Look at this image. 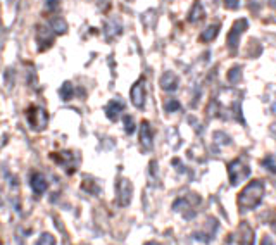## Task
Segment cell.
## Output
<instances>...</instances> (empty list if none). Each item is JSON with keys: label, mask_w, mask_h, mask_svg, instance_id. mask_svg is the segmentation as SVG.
Listing matches in <instances>:
<instances>
[{"label": "cell", "mask_w": 276, "mask_h": 245, "mask_svg": "<svg viewBox=\"0 0 276 245\" xmlns=\"http://www.w3.org/2000/svg\"><path fill=\"white\" fill-rule=\"evenodd\" d=\"M262 197H264V183L260 180H252L238 194L236 204H238V209L242 212H245V210H252L258 208L260 200H262Z\"/></svg>", "instance_id": "cell-1"}, {"label": "cell", "mask_w": 276, "mask_h": 245, "mask_svg": "<svg viewBox=\"0 0 276 245\" xmlns=\"http://www.w3.org/2000/svg\"><path fill=\"white\" fill-rule=\"evenodd\" d=\"M248 174H250V166H248V160L244 156L233 159L228 164V176H230V185L232 186L240 185Z\"/></svg>", "instance_id": "cell-2"}, {"label": "cell", "mask_w": 276, "mask_h": 245, "mask_svg": "<svg viewBox=\"0 0 276 245\" xmlns=\"http://www.w3.org/2000/svg\"><path fill=\"white\" fill-rule=\"evenodd\" d=\"M248 28V21L245 18L238 19V21L233 22V28L230 30L228 33V38H226V47H228V50L232 56H235L236 52H238V45H240V36L242 33H245Z\"/></svg>", "instance_id": "cell-3"}, {"label": "cell", "mask_w": 276, "mask_h": 245, "mask_svg": "<svg viewBox=\"0 0 276 245\" xmlns=\"http://www.w3.org/2000/svg\"><path fill=\"white\" fill-rule=\"evenodd\" d=\"M26 120H28L30 128L34 130V132H42V130L47 128L48 112L44 109V107L30 106L28 110H26Z\"/></svg>", "instance_id": "cell-4"}, {"label": "cell", "mask_w": 276, "mask_h": 245, "mask_svg": "<svg viewBox=\"0 0 276 245\" xmlns=\"http://www.w3.org/2000/svg\"><path fill=\"white\" fill-rule=\"evenodd\" d=\"M56 42V33L52 32L48 26H38L36 28V44H38V50L44 52L47 48H50Z\"/></svg>", "instance_id": "cell-5"}, {"label": "cell", "mask_w": 276, "mask_h": 245, "mask_svg": "<svg viewBox=\"0 0 276 245\" xmlns=\"http://www.w3.org/2000/svg\"><path fill=\"white\" fill-rule=\"evenodd\" d=\"M138 142H140L142 152H150L154 147V136H152V128L147 120L142 121L140 133H138Z\"/></svg>", "instance_id": "cell-6"}, {"label": "cell", "mask_w": 276, "mask_h": 245, "mask_svg": "<svg viewBox=\"0 0 276 245\" xmlns=\"http://www.w3.org/2000/svg\"><path fill=\"white\" fill-rule=\"evenodd\" d=\"M50 158L56 160L59 166L66 168V173L68 174H72L76 171V166L78 164L72 160V152L71 150H60V152H56V154H52Z\"/></svg>", "instance_id": "cell-7"}, {"label": "cell", "mask_w": 276, "mask_h": 245, "mask_svg": "<svg viewBox=\"0 0 276 245\" xmlns=\"http://www.w3.org/2000/svg\"><path fill=\"white\" fill-rule=\"evenodd\" d=\"M130 97H132L133 106L138 107V109H144V106H145V80L144 78H140L135 85L132 86Z\"/></svg>", "instance_id": "cell-8"}, {"label": "cell", "mask_w": 276, "mask_h": 245, "mask_svg": "<svg viewBox=\"0 0 276 245\" xmlns=\"http://www.w3.org/2000/svg\"><path fill=\"white\" fill-rule=\"evenodd\" d=\"M236 242L240 245H254V230L247 221H242L236 230Z\"/></svg>", "instance_id": "cell-9"}, {"label": "cell", "mask_w": 276, "mask_h": 245, "mask_svg": "<svg viewBox=\"0 0 276 245\" xmlns=\"http://www.w3.org/2000/svg\"><path fill=\"white\" fill-rule=\"evenodd\" d=\"M132 192H133V186L128 180L121 178L118 182V200H120L121 206H128L130 200H132Z\"/></svg>", "instance_id": "cell-10"}, {"label": "cell", "mask_w": 276, "mask_h": 245, "mask_svg": "<svg viewBox=\"0 0 276 245\" xmlns=\"http://www.w3.org/2000/svg\"><path fill=\"white\" fill-rule=\"evenodd\" d=\"M124 109H126L124 102L114 98V100H110L109 104H107V107H106V116L109 118L110 121H118V118L121 116Z\"/></svg>", "instance_id": "cell-11"}, {"label": "cell", "mask_w": 276, "mask_h": 245, "mask_svg": "<svg viewBox=\"0 0 276 245\" xmlns=\"http://www.w3.org/2000/svg\"><path fill=\"white\" fill-rule=\"evenodd\" d=\"M30 186H32L34 194H44L48 188V182L42 173H33L32 178H30Z\"/></svg>", "instance_id": "cell-12"}, {"label": "cell", "mask_w": 276, "mask_h": 245, "mask_svg": "<svg viewBox=\"0 0 276 245\" xmlns=\"http://www.w3.org/2000/svg\"><path fill=\"white\" fill-rule=\"evenodd\" d=\"M178 85H180V78L172 71L164 72L162 78H160V86L166 92H174L178 88Z\"/></svg>", "instance_id": "cell-13"}, {"label": "cell", "mask_w": 276, "mask_h": 245, "mask_svg": "<svg viewBox=\"0 0 276 245\" xmlns=\"http://www.w3.org/2000/svg\"><path fill=\"white\" fill-rule=\"evenodd\" d=\"M206 18V10L202 7V2L200 0H195L194 2V7L190 9V14H188V22H200L202 19Z\"/></svg>", "instance_id": "cell-14"}, {"label": "cell", "mask_w": 276, "mask_h": 245, "mask_svg": "<svg viewBox=\"0 0 276 245\" xmlns=\"http://www.w3.org/2000/svg\"><path fill=\"white\" fill-rule=\"evenodd\" d=\"M218 33H220V24H218V22H214V24L207 26V30H204L198 38H200L202 44H209V42L216 40Z\"/></svg>", "instance_id": "cell-15"}, {"label": "cell", "mask_w": 276, "mask_h": 245, "mask_svg": "<svg viewBox=\"0 0 276 245\" xmlns=\"http://www.w3.org/2000/svg\"><path fill=\"white\" fill-rule=\"evenodd\" d=\"M50 30L56 35H64V33L68 32V22H66V19L64 18H60V16H56V18H52L50 19Z\"/></svg>", "instance_id": "cell-16"}, {"label": "cell", "mask_w": 276, "mask_h": 245, "mask_svg": "<svg viewBox=\"0 0 276 245\" xmlns=\"http://www.w3.org/2000/svg\"><path fill=\"white\" fill-rule=\"evenodd\" d=\"M59 95H60V98H62V100H71V98H72V95H74V88H72L71 83L66 82L62 86H60Z\"/></svg>", "instance_id": "cell-17"}, {"label": "cell", "mask_w": 276, "mask_h": 245, "mask_svg": "<svg viewBox=\"0 0 276 245\" xmlns=\"http://www.w3.org/2000/svg\"><path fill=\"white\" fill-rule=\"evenodd\" d=\"M260 166L266 168L270 173L276 174V156H266V158L260 160Z\"/></svg>", "instance_id": "cell-18"}, {"label": "cell", "mask_w": 276, "mask_h": 245, "mask_svg": "<svg viewBox=\"0 0 276 245\" xmlns=\"http://www.w3.org/2000/svg\"><path fill=\"white\" fill-rule=\"evenodd\" d=\"M242 80V68L240 66H235L228 71V82L230 83H238Z\"/></svg>", "instance_id": "cell-19"}, {"label": "cell", "mask_w": 276, "mask_h": 245, "mask_svg": "<svg viewBox=\"0 0 276 245\" xmlns=\"http://www.w3.org/2000/svg\"><path fill=\"white\" fill-rule=\"evenodd\" d=\"M122 122H124V130L128 135H132L133 132H135V120H133V116H130V114H126L124 118H122Z\"/></svg>", "instance_id": "cell-20"}, {"label": "cell", "mask_w": 276, "mask_h": 245, "mask_svg": "<svg viewBox=\"0 0 276 245\" xmlns=\"http://www.w3.org/2000/svg\"><path fill=\"white\" fill-rule=\"evenodd\" d=\"M36 245H56V238H54V235H50V233H42Z\"/></svg>", "instance_id": "cell-21"}, {"label": "cell", "mask_w": 276, "mask_h": 245, "mask_svg": "<svg viewBox=\"0 0 276 245\" xmlns=\"http://www.w3.org/2000/svg\"><path fill=\"white\" fill-rule=\"evenodd\" d=\"M45 9H47V12H57L60 9V0H47Z\"/></svg>", "instance_id": "cell-22"}, {"label": "cell", "mask_w": 276, "mask_h": 245, "mask_svg": "<svg viewBox=\"0 0 276 245\" xmlns=\"http://www.w3.org/2000/svg\"><path fill=\"white\" fill-rule=\"evenodd\" d=\"M164 109H166L168 112H176V110L182 109V104H180L178 100H168L166 104H164Z\"/></svg>", "instance_id": "cell-23"}, {"label": "cell", "mask_w": 276, "mask_h": 245, "mask_svg": "<svg viewBox=\"0 0 276 245\" xmlns=\"http://www.w3.org/2000/svg\"><path fill=\"white\" fill-rule=\"evenodd\" d=\"M94 183H95L94 180H92L90 176H86V178H85V183H83V188L88 190L90 194H98V188H95Z\"/></svg>", "instance_id": "cell-24"}, {"label": "cell", "mask_w": 276, "mask_h": 245, "mask_svg": "<svg viewBox=\"0 0 276 245\" xmlns=\"http://www.w3.org/2000/svg\"><path fill=\"white\" fill-rule=\"evenodd\" d=\"M240 0H224V7L226 9H238Z\"/></svg>", "instance_id": "cell-25"}, {"label": "cell", "mask_w": 276, "mask_h": 245, "mask_svg": "<svg viewBox=\"0 0 276 245\" xmlns=\"http://www.w3.org/2000/svg\"><path fill=\"white\" fill-rule=\"evenodd\" d=\"M271 216H273V218H270V220H268V223L271 224L273 232H276V210H271Z\"/></svg>", "instance_id": "cell-26"}, {"label": "cell", "mask_w": 276, "mask_h": 245, "mask_svg": "<svg viewBox=\"0 0 276 245\" xmlns=\"http://www.w3.org/2000/svg\"><path fill=\"white\" fill-rule=\"evenodd\" d=\"M260 245H274V242H273V238H271L270 235H264L262 240H260Z\"/></svg>", "instance_id": "cell-27"}, {"label": "cell", "mask_w": 276, "mask_h": 245, "mask_svg": "<svg viewBox=\"0 0 276 245\" xmlns=\"http://www.w3.org/2000/svg\"><path fill=\"white\" fill-rule=\"evenodd\" d=\"M270 7L273 10H276V0H270Z\"/></svg>", "instance_id": "cell-28"}, {"label": "cell", "mask_w": 276, "mask_h": 245, "mask_svg": "<svg viewBox=\"0 0 276 245\" xmlns=\"http://www.w3.org/2000/svg\"><path fill=\"white\" fill-rule=\"evenodd\" d=\"M128 2H133V0H128Z\"/></svg>", "instance_id": "cell-29"}]
</instances>
